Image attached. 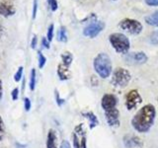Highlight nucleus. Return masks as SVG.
<instances>
[{
    "mask_svg": "<svg viewBox=\"0 0 158 148\" xmlns=\"http://www.w3.org/2000/svg\"><path fill=\"white\" fill-rule=\"evenodd\" d=\"M37 42H38V39L36 36H34L33 37V39H32V42H31V47L32 48H36L37 47Z\"/></svg>",
    "mask_w": 158,
    "mask_h": 148,
    "instance_id": "obj_34",
    "label": "nucleus"
},
{
    "mask_svg": "<svg viewBox=\"0 0 158 148\" xmlns=\"http://www.w3.org/2000/svg\"><path fill=\"white\" fill-rule=\"evenodd\" d=\"M82 115L85 117H87L89 121H90V128H94L95 127L98 123H99V121H98V118H97V117L94 115V113H92V112H88V113H83Z\"/></svg>",
    "mask_w": 158,
    "mask_h": 148,
    "instance_id": "obj_15",
    "label": "nucleus"
},
{
    "mask_svg": "<svg viewBox=\"0 0 158 148\" xmlns=\"http://www.w3.org/2000/svg\"><path fill=\"white\" fill-rule=\"evenodd\" d=\"M145 22L148 25H151V26L158 27V11L149 15V16H146L145 17Z\"/></svg>",
    "mask_w": 158,
    "mask_h": 148,
    "instance_id": "obj_16",
    "label": "nucleus"
},
{
    "mask_svg": "<svg viewBox=\"0 0 158 148\" xmlns=\"http://www.w3.org/2000/svg\"><path fill=\"white\" fill-rule=\"evenodd\" d=\"M31 107H32V103H31V101H30V99L28 97L24 98V109H25V111L29 112L30 109H31Z\"/></svg>",
    "mask_w": 158,
    "mask_h": 148,
    "instance_id": "obj_24",
    "label": "nucleus"
},
{
    "mask_svg": "<svg viewBox=\"0 0 158 148\" xmlns=\"http://www.w3.org/2000/svg\"><path fill=\"white\" fill-rule=\"evenodd\" d=\"M110 43L118 53H127L130 49V41L123 34L115 33L110 35Z\"/></svg>",
    "mask_w": 158,
    "mask_h": 148,
    "instance_id": "obj_3",
    "label": "nucleus"
},
{
    "mask_svg": "<svg viewBox=\"0 0 158 148\" xmlns=\"http://www.w3.org/2000/svg\"><path fill=\"white\" fill-rule=\"evenodd\" d=\"M141 103V97L136 90H131L127 93L126 97V107L127 110H132L138 104Z\"/></svg>",
    "mask_w": 158,
    "mask_h": 148,
    "instance_id": "obj_7",
    "label": "nucleus"
},
{
    "mask_svg": "<svg viewBox=\"0 0 158 148\" xmlns=\"http://www.w3.org/2000/svg\"><path fill=\"white\" fill-rule=\"evenodd\" d=\"M38 57H39V67L42 69L47 62V58L44 57V56L42 53V51H38Z\"/></svg>",
    "mask_w": 158,
    "mask_h": 148,
    "instance_id": "obj_21",
    "label": "nucleus"
},
{
    "mask_svg": "<svg viewBox=\"0 0 158 148\" xmlns=\"http://www.w3.org/2000/svg\"><path fill=\"white\" fill-rule=\"evenodd\" d=\"M59 148H71V146H70V144H69V142L67 140H62L60 147H59Z\"/></svg>",
    "mask_w": 158,
    "mask_h": 148,
    "instance_id": "obj_33",
    "label": "nucleus"
},
{
    "mask_svg": "<svg viewBox=\"0 0 158 148\" xmlns=\"http://www.w3.org/2000/svg\"><path fill=\"white\" fill-rule=\"evenodd\" d=\"M5 133H6V130H5V123L2 117L0 116V141L3 140V138L5 136Z\"/></svg>",
    "mask_w": 158,
    "mask_h": 148,
    "instance_id": "obj_20",
    "label": "nucleus"
},
{
    "mask_svg": "<svg viewBox=\"0 0 158 148\" xmlns=\"http://www.w3.org/2000/svg\"><path fill=\"white\" fill-rule=\"evenodd\" d=\"M145 2L150 6H158V0H145Z\"/></svg>",
    "mask_w": 158,
    "mask_h": 148,
    "instance_id": "obj_32",
    "label": "nucleus"
},
{
    "mask_svg": "<svg viewBox=\"0 0 158 148\" xmlns=\"http://www.w3.org/2000/svg\"><path fill=\"white\" fill-rule=\"evenodd\" d=\"M123 143L127 148H133V147H141L142 141L139 137L135 135L128 134L123 137Z\"/></svg>",
    "mask_w": 158,
    "mask_h": 148,
    "instance_id": "obj_12",
    "label": "nucleus"
},
{
    "mask_svg": "<svg viewBox=\"0 0 158 148\" xmlns=\"http://www.w3.org/2000/svg\"><path fill=\"white\" fill-rule=\"evenodd\" d=\"M2 98H3V83L1 79H0V102L2 101Z\"/></svg>",
    "mask_w": 158,
    "mask_h": 148,
    "instance_id": "obj_35",
    "label": "nucleus"
},
{
    "mask_svg": "<svg viewBox=\"0 0 158 148\" xmlns=\"http://www.w3.org/2000/svg\"><path fill=\"white\" fill-rule=\"evenodd\" d=\"M105 113H106L107 121L111 126L118 127L120 125V121H118V111L117 108H114L109 111H106Z\"/></svg>",
    "mask_w": 158,
    "mask_h": 148,
    "instance_id": "obj_10",
    "label": "nucleus"
},
{
    "mask_svg": "<svg viewBox=\"0 0 158 148\" xmlns=\"http://www.w3.org/2000/svg\"><path fill=\"white\" fill-rule=\"evenodd\" d=\"M61 59H62V63L63 64H65V65L69 66L71 64L72 60H73V56H72V54L70 52L65 51V52H63L61 54Z\"/></svg>",
    "mask_w": 158,
    "mask_h": 148,
    "instance_id": "obj_17",
    "label": "nucleus"
},
{
    "mask_svg": "<svg viewBox=\"0 0 158 148\" xmlns=\"http://www.w3.org/2000/svg\"><path fill=\"white\" fill-rule=\"evenodd\" d=\"M120 27L131 35H138L142 31V25L132 19H123L120 23Z\"/></svg>",
    "mask_w": 158,
    "mask_h": 148,
    "instance_id": "obj_5",
    "label": "nucleus"
},
{
    "mask_svg": "<svg viewBox=\"0 0 158 148\" xmlns=\"http://www.w3.org/2000/svg\"><path fill=\"white\" fill-rule=\"evenodd\" d=\"M150 43L153 44H157L158 43V31L154 32L151 34L150 36Z\"/></svg>",
    "mask_w": 158,
    "mask_h": 148,
    "instance_id": "obj_26",
    "label": "nucleus"
},
{
    "mask_svg": "<svg viewBox=\"0 0 158 148\" xmlns=\"http://www.w3.org/2000/svg\"><path fill=\"white\" fill-rule=\"evenodd\" d=\"M72 138H73V147L74 148H81V142H79L76 132H74L72 134Z\"/></svg>",
    "mask_w": 158,
    "mask_h": 148,
    "instance_id": "obj_23",
    "label": "nucleus"
},
{
    "mask_svg": "<svg viewBox=\"0 0 158 148\" xmlns=\"http://www.w3.org/2000/svg\"><path fill=\"white\" fill-rule=\"evenodd\" d=\"M126 60L127 63H133V64H141L144 63L147 60V56L144 52H131L127 54Z\"/></svg>",
    "mask_w": 158,
    "mask_h": 148,
    "instance_id": "obj_9",
    "label": "nucleus"
},
{
    "mask_svg": "<svg viewBox=\"0 0 158 148\" xmlns=\"http://www.w3.org/2000/svg\"><path fill=\"white\" fill-rule=\"evenodd\" d=\"M56 132L53 130H49L48 132V137H47V148H57L56 145Z\"/></svg>",
    "mask_w": 158,
    "mask_h": 148,
    "instance_id": "obj_14",
    "label": "nucleus"
},
{
    "mask_svg": "<svg viewBox=\"0 0 158 148\" xmlns=\"http://www.w3.org/2000/svg\"><path fill=\"white\" fill-rule=\"evenodd\" d=\"M48 2L49 4V6H51L52 11H56V10L57 9V2H56V0H48Z\"/></svg>",
    "mask_w": 158,
    "mask_h": 148,
    "instance_id": "obj_28",
    "label": "nucleus"
},
{
    "mask_svg": "<svg viewBox=\"0 0 158 148\" xmlns=\"http://www.w3.org/2000/svg\"><path fill=\"white\" fill-rule=\"evenodd\" d=\"M42 44L44 48H49V42L48 41L47 38H43L42 39Z\"/></svg>",
    "mask_w": 158,
    "mask_h": 148,
    "instance_id": "obj_31",
    "label": "nucleus"
},
{
    "mask_svg": "<svg viewBox=\"0 0 158 148\" xmlns=\"http://www.w3.org/2000/svg\"><path fill=\"white\" fill-rule=\"evenodd\" d=\"M105 28V24L101 21L98 22H94L89 24L88 26H86L83 30V34L84 36L89 37V38H95L99 33L102 32V30Z\"/></svg>",
    "mask_w": 158,
    "mask_h": 148,
    "instance_id": "obj_6",
    "label": "nucleus"
},
{
    "mask_svg": "<svg viewBox=\"0 0 158 148\" xmlns=\"http://www.w3.org/2000/svg\"><path fill=\"white\" fill-rule=\"evenodd\" d=\"M23 69H24L23 66H19L18 70L16 71V73H15V75H14V81L15 82H19L22 79V76H23Z\"/></svg>",
    "mask_w": 158,
    "mask_h": 148,
    "instance_id": "obj_22",
    "label": "nucleus"
},
{
    "mask_svg": "<svg viewBox=\"0 0 158 148\" xmlns=\"http://www.w3.org/2000/svg\"><path fill=\"white\" fill-rule=\"evenodd\" d=\"M58 41L65 43L67 41V36H66V30L64 27H61L58 32Z\"/></svg>",
    "mask_w": 158,
    "mask_h": 148,
    "instance_id": "obj_19",
    "label": "nucleus"
},
{
    "mask_svg": "<svg viewBox=\"0 0 158 148\" xmlns=\"http://www.w3.org/2000/svg\"><path fill=\"white\" fill-rule=\"evenodd\" d=\"M37 9H38V1L37 0H34V8H33V19L36 18L37 15Z\"/></svg>",
    "mask_w": 158,
    "mask_h": 148,
    "instance_id": "obj_30",
    "label": "nucleus"
},
{
    "mask_svg": "<svg viewBox=\"0 0 158 148\" xmlns=\"http://www.w3.org/2000/svg\"><path fill=\"white\" fill-rule=\"evenodd\" d=\"M29 86H30V90H31V91H34L35 88H36V69H35V68H32L31 74H30Z\"/></svg>",
    "mask_w": 158,
    "mask_h": 148,
    "instance_id": "obj_18",
    "label": "nucleus"
},
{
    "mask_svg": "<svg viewBox=\"0 0 158 148\" xmlns=\"http://www.w3.org/2000/svg\"><path fill=\"white\" fill-rule=\"evenodd\" d=\"M16 147L17 148H25V147H26V145H22V144H20V143H16Z\"/></svg>",
    "mask_w": 158,
    "mask_h": 148,
    "instance_id": "obj_37",
    "label": "nucleus"
},
{
    "mask_svg": "<svg viewBox=\"0 0 158 148\" xmlns=\"http://www.w3.org/2000/svg\"><path fill=\"white\" fill-rule=\"evenodd\" d=\"M81 148H86V139L85 137H82V140H81Z\"/></svg>",
    "mask_w": 158,
    "mask_h": 148,
    "instance_id": "obj_36",
    "label": "nucleus"
},
{
    "mask_svg": "<svg viewBox=\"0 0 158 148\" xmlns=\"http://www.w3.org/2000/svg\"><path fill=\"white\" fill-rule=\"evenodd\" d=\"M117 105V98L112 94H106L102 98V107L104 111H109L111 109L116 108Z\"/></svg>",
    "mask_w": 158,
    "mask_h": 148,
    "instance_id": "obj_11",
    "label": "nucleus"
},
{
    "mask_svg": "<svg viewBox=\"0 0 158 148\" xmlns=\"http://www.w3.org/2000/svg\"><path fill=\"white\" fill-rule=\"evenodd\" d=\"M155 117V108L146 105L138 111L131 120V125L138 132H146L150 130Z\"/></svg>",
    "mask_w": 158,
    "mask_h": 148,
    "instance_id": "obj_1",
    "label": "nucleus"
},
{
    "mask_svg": "<svg viewBox=\"0 0 158 148\" xmlns=\"http://www.w3.org/2000/svg\"><path fill=\"white\" fill-rule=\"evenodd\" d=\"M56 104L59 107L62 106V104H64V100L59 97V93L57 91H56Z\"/></svg>",
    "mask_w": 158,
    "mask_h": 148,
    "instance_id": "obj_29",
    "label": "nucleus"
},
{
    "mask_svg": "<svg viewBox=\"0 0 158 148\" xmlns=\"http://www.w3.org/2000/svg\"><path fill=\"white\" fill-rule=\"evenodd\" d=\"M52 38H53V25L52 24L48 29V37H47V39H48V42H51L52 39Z\"/></svg>",
    "mask_w": 158,
    "mask_h": 148,
    "instance_id": "obj_27",
    "label": "nucleus"
},
{
    "mask_svg": "<svg viewBox=\"0 0 158 148\" xmlns=\"http://www.w3.org/2000/svg\"><path fill=\"white\" fill-rule=\"evenodd\" d=\"M19 88L16 87V88H14L12 92H11V97H12V100L13 101H17L18 100V98H19Z\"/></svg>",
    "mask_w": 158,
    "mask_h": 148,
    "instance_id": "obj_25",
    "label": "nucleus"
},
{
    "mask_svg": "<svg viewBox=\"0 0 158 148\" xmlns=\"http://www.w3.org/2000/svg\"><path fill=\"white\" fill-rule=\"evenodd\" d=\"M69 66L65 65V64L60 63L57 66V75L60 80H67L70 78V71L68 69Z\"/></svg>",
    "mask_w": 158,
    "mask_h": 148,
    "instance_id": "obj_13",
    "label": "nucleus"
},
{
    "mask_svg": "<svg viewBox=\"0 0 158 148\" xmlns=\"http://www.w3.org/2000/svg\"><path fill=\"white\" fill-rule=\"evenodd\" d=\"M94 68L102 78H107L112 73V62L107 53H99L94 59Z\"/></svg>",
    "mask_w": 158,
    "mask_h": 148,
    "instance_id": "obj_2",
    "label": "nucleus"
},
{
    "mask_svg": "<svg viewBox=\"0 0 158 148\" xmlns=\"http://www.w3.org/2000/svg\"><path fill=\"white\" fill-rule=\"evenodd\" d=\"M131 80V74L125 68H117L113 73L112 84L118 88H125Z\"/></svg>",
    "mask_w": 158,
    "mask_h": 148,
    "instance_id": "obj_4",
    "label": "nucleus"
},
{
    "mask_svg": "<svg viewBox=\"0 0 158 148\" xmlns=\"http://www.w3.org/2000/svg\"><path fill=\"white\" fill-rule=\"evenodd\" d=\"M14 14L15 8L11 0H0V15L3 17H10Z\"/></svg>",
    "mask_w": 158,
    "mask_h": 148,
    "instance_id": "obj_8",
    "label": "nucleus"
}]
</instances>
